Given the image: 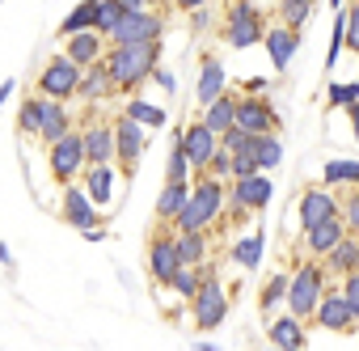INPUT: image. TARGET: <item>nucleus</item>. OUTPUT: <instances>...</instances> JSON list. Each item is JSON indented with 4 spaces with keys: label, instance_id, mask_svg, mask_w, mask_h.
I'll return each instance as SVG.
<instances>
[{
    "label": "nucleus",
    "instance_id": "obj_53",
    "mask_svg": "<svg viewBox=\"0 0 359 351\" xmlns=\"http://www.w3.org/2000/svg\"><path fill=\"white\" fill-rule=\"evenodd\" d=\"M0 263H5V267H13V258H9V246H5V241H0Z\"/></svg>",
    "mask_w": 359,
    "mask_h": 351
},
{
    "label": "nucleus",
    "instance_id": "obj_35",
    "mask_svg": "<svg viewBox=\"0 0 359 351\" xmlns=\"http://www.w3.org/2000/svg\"><path fill=\"white\" fill-rule=\"evenodd\" d=\"M229 258H237V267L254 271V267H258V258H262V233H250L245 241H237V246L229 250Z\"/></svg>",
    "mask_w": 359,
    "mask_h": 351
},
{
    "label": "nucleus",
    "instance_id": "obj_33",
    "mask_svg": "<svg viewBox=\"0 0 359 351\" xmlns=\"http://www.w3.org/2000/svg\"><path fill=\"white\" fill-rule=\"evenodd\" d=\"M76 30H97V0H81V5L60 22V39H68Z\"/></svg>",
    "mask_w": 359,
    "mask_h": 351
},
{
    "label": "nucleus",
    "instance_id": "obj_44",
    "mask_svg": "<svg viewBox=\"0 0 359 351\" xmlns=\"http://www.w3.org/2000/svg\"><path fill=\"white\" fill-rule=\"evenodd\" d=\"M229 165H233V152H229L224 144H216V152H212V161H208V169H203V173H212V178L229 183Z\"/></svg>",
    "mask_w": 359,
    "mask_h": 351
},
{
    "label": "nucleus",
    "instance_id": "obj_9",
    "mask_svg": "<svg viewBox=\"0 0 359 351\" xmlns=\"http://www.w3.org/2000/svg\"><path fill=\"white\" fill-rule=\"evenodd\" d=\"M76 81H81V68H76L68 55H55V60H47V68L39 72L34 93H39V98H60V102H68V98H76Z\"/></svg>",
    "mask_w": 359,
    "mask_h": 351
},
{
    "label": "nucleus",
    "instance_id": "obj_19",
    "mask_svg": "<svg viewBox=\"0 0 359 351\" xmlns=\"http://www.w3.org/2000/svg\"><path fill=\"white\" fill-rule=\"evenodd\" d=\"M338 212V191L334 187H309L304 195H300V229H309V225H317V220H325V216H334Z\"/></svg>",
    "mask_w": 359,
    "mask_h": 351
},
{
    "label": "nucleus",
    "instance_id": "obj_31",
    "mask_svg": "<svg viewBox=\"0 0 359 351\" xmlns=\"http://www.w3.org/2000/svg\"><path fill=\"white\" fill-rule=\"evenodd\" d=\"M250 157H254L258 169H275V165L283 161V140H279V131H262V135H254Z\"/></svg>",
    "mask_w": 359,
    "mask_h": 351
},
{
    "label": "nucleus",
    "instance_id": "obj_16",
    "mask_svg": "<svg viewBox=\"0 0 359 351\" xmlns=\"http://www.w3.org/2000/svg\"><path fill=\"white\" fill-rule=\"evenodd\" d=\"M60 212H64V225H72V229H93L97 225V208H93V199L85 195V187L72 178V183H64V204H60Z\"/></svg>",
    "mask_w": 359,
    "mask_h": 351
},
{
    "label": "nucleus",
    "instance_id": "obj_28",
    "mask_svg": "<svg viewBox=\"0 0 359 351\" xmlns=\"http://www.w3.org/2000/svg\"><path fill=\"white\" fill-rule=\"evenodd\" d=\"M187 195H191V178H182V183H165V187H161V195H156V220H161V225H169L177 212H182Z\"/></svg>",
    "mask_w": 359,
    "mask_h": 351
},
{
    "label": "nucleus",
    "instance_id": "obj_10",
    "mask_svg": "<svg viewBox=\"0 0 359 351\" xmlns=\"http://www.w3.org/2000/svg\"><path fill=\"white\" fill-rule=\"evenodd\" d=\"M271 195H275V187H271V178H266V169H254V173H245V178H229V183H224V199L241 204L250 216H254V212H266Z\"/></svg>",
    "mask_w": 359,
    "mask_h": 351
},
{
    "label": "nucleus",
    "instance_id": "obj_50",
    "mask_svg": "<svg viewBox=\"0 0 359 351\" xmlns=\"http://www.w3.org/2000/svg\"><path fill=\"white\" fill-rule=\"evenodd\" d=\"M346 114H351V123H355V140H359V98L346 106Z\"/></svg>",
    "mask_w": 359,
    "mask_h": 351
},
{
    "label": "nucleus",
    "instance_id": "obj_26",
    "mask_svg": "<svg viewBox=\"0 0 359 351\" xmlns=\"http://www.w3.org/2000/svg\"><path fill=\"white\" fill-rule=\"evenodd\" d=\"M325 267H330L334 275L359 271V233H342V237L334 241V250L325 254Z\"/></svg>",
    "mask_w": 359,
    "mask_h": 351
},
{
    "label": "nucleus",
    "instance_id": "obj_51",
    "mask_svg": "<svg viewBox=\"0 0 359 351\" xmlns=\"http://www.w3.org/2000/svg\"><path fill=\"white\" fill-rule=\"evenodd\" d=\"M13 89H18V85H13V81H5V85H0V106H5V102H9V98H13Z\"/></svg>",
    "mask_w": 359,
    "mask_h": 351
},
{
    "label": "nucleus",
    "instance_id": "obj_47",
    "mask_svg": "<svg viewBox=\"0 0 359 351\" xmlns=\"http://www.w3.org/2000/svg\"><path fill=\"white\" fill-rule=\"evenodd\" d=\"M148 77H152V81H156V85H161V89H165V93H173V89H177V77H173V72H169V68H161V64H156V68H152V72H148Z\"/></svg>",
    "mask_w": 359,
    "mask_h": 351
},
{
    "label": "nucleus",
    "instance_id": "obj_45",
    "mask_svg": "<svg viewBox=\"0 0 359 351\" xmlns=\"http://www.w3.org/2000/svg\"><path fill=\"white\" fill-rule=\"evenodd\" d=\"M342 296H346V305H351V313H355V322H359V271L342 275Z\"/></svg>",
    "mask_w": 359,
    "mask_h": 351
},
{
    "label": "nucleus",
    "instance_id": "obj_49",
    "mask_svg": "<svg viewBox=\"0 0 359 351\" xmlns=\"http://www.w3.org/2000/svg\"><path fill=\"white\" fill-rule=\"evenodd\" d=\"M208 0H173V9H182V13H191V9H203Z\"/></svg>",
    "mask_w": 359,
    "mask_h": 351
},
{
    "label": "nucleus",
    "instance_id": "obj_38",
    "mask_svg": "<svg viewBox=\"0 0 359 351\" xmlns=\"http://www.w3.org/2000/svg\"><path fill=\"white\" fill-rule=\"evenodd\" d=\"M39 123H43V98L34 93V98L22 102V110H18V127H22L26 135H39Z\"/></svg>",
    "mask_w": 359,
    "mask_h": 351
},
{
    "label": "nucleus",
    "instance_id": "obj_2",
    "mask_svg": "<svg viewBox=\"0 0 359 351\" xmlns=\"http://www.w3.org/2000/svg\"><path fill=\"white\" fill-rule=\"evenodd\" d=\"M224 212V183L212 178V173H191V195L182 204V212H177L169 220L173 233L182 229H212V220Z\"/></svg>",
    "mask_w": 359,
    "mask_h": 351
},
{
    "label": "nucleus",
    "instance_id": "obj_7",
    "mask_svg": "<svg viewBox=\"0 0 359 351\" xmlns=\"http://www.w3.org/2000/svg\"><path fill=\"white\" fill-rule=\"evenodd\" d=\"M47 165L55 183H72L85 169V148H81V131H64L60 140L47 144Z\"/></svg>",
    "mask_w": 359,
    "mask_h": 351
},
{
    "label": "nucleus",
    "instance_id": "obj_18",
    "mask_svg": "<svg viewBox=\"0 0 359 351\" xmlns=\"http://www.w3.org/2000/svg\"><path fill=\"white\" fill-rule=\"evenodd\" d=\"M64 55H68L76 68H89V64H97V60L106 55V34H97V30H76V34H68V39H64Z\"/></svg>",
    "mask_w": 359,
    "mask_h": 351
},
{
    "label": "nucleus",
    "instance_id": "obj_42",
    "mask_svg": "<svg viewBox=\"0 0 359 351\" xmlns=\"http://www.w3.org/2000/svg\"><path fill=\"white\" fill-rule=\"evenodd\" d=\"M220 144H224L229 152H250V148H254V131H245V127H237V123H233V127L220 135Z\"/></svg>",
    "mask_w": 359,
    "mask_h": 351
},
{
    "label": "nucleus",
    "instance_id": "obj_43",
    "mask_svg": "<svg viewBox=\"0 0 359 351\" xmlns=\"http://www.w3.org/2000/svg\"><path fill=\"white\" fill-rule=\"evenodd\" d=\"M359 98V81H346V85H330V93H325V102H330V110H346L351 102Z\"/></svg>",
    "mask_w": 359,
    "mask_h": 351
},
{
    "label": "nucleus",
    "instance_id": "obj_14",
    "mask_svg": "<svg viewBox=\"0 0 359 351\" xmlns=\"http://www.w3.org/2000/svg\"><path fill=\"white\" fill-rule=\"evenodd\" d=\"M182 267V258H177V246H173V233H152V241H148V275H152V284L156 288H165L169 279H173V271Z\"/></svg>",
    "mask_w": 359,
    "mask_h": 351
},
{
    "label": "nucleus",
    "instance_id": "obj_39",
    "mask_svg": "<svg viewBox=\"0 0 359 351\" xmlns=\"http://www.w3.org/2000/svg\"><path fill=\"white\" fill-rule=\"evenodd\" d=\"M123 0H97V34H110L123 22Z\"/></svg>",
    "mask_w": 359,
    "mask_h": 351
},
{
    "label": "nucleus",
    "instance_id": "obj_6",
    "mask_svg": "<svg viewBox=\"0 0 359 351\" xmlns=\"http://www.w3.org/2000/svg\"><path fill=\"white\" fill-rule=\"evenodd\" d=\"M165 39V18L156 9H127L123 22L106 34V43H156Z\"/></svg>",
    "mask_w": 359,
    "mask_h": 351
},
{
    "label": "nucleus",
    "instance_id": "obj_52",
    "mask_svg": "<svg viewBox=\"0 0 359 351\" xmlns=\"http://www.w3.org/2000/svg\"><path fill=\"white\" fill-rule=\"evenodd\" d=\"M123 9H152V0H123Z\"/></svg>",
    "mask_w": 359,
    "mask_h": 351
},
{
    "label": "nucleus",
    "instance_id": "obj_27",
    "mask_svg": "<svg viewBox=\"0 0 359 351\" xmlns=\"http://www.w3.org/2000/svg\"><path fill=\"white\" fill-rule=\"evenodd\" d=\"M266 334H271V343H275V347H292V351H296V347H309V330H304V322H300L296 313L275 317Z\"/></svg>",
    "mask_w": 359,
    "mask_h": 351
},
{
    "label": "nucleus",
    "instance_id": "obj_13",
    "mask_svg": "<svg viewBox=\"0 0 359 351\" xmlns=\"http://www.w3.org/2000/svg\"><path fill=\"white\" fill-rule=\"evenodd\" d=\"M177 144H182V152H187L191 169H195V173H203V169H208V161H212V152H216V144H220V135H216L212 127H203V123H187L182 131H177Z\"/></svg>",
    "mask_w": 359,
    "mask_h": 351
},
{
    "label": "nucleus",
    "instance_id": "obj_17",
    "mask_svg": "<svg viewBox=\"0 0 359 351\" xmlns=\"http://www.w3.org/2000/svg\"><path fill=\"white\" fill-rule=\"evenodd\" d=\"M262 43H266V55H271V68L275 72H283L292 60H296V51H300V30H287V26H266L262 30Z\"/></svg>",
    "mask_w": 359,
    "mask_h": 351
},
{
    "label": "nucleus",
    "instance_id": "obj_21",
    "mask_svg": "<svg viewBox=\"0 0 359 351\" xmlns=\"http://www.w3.org/2000/svg\"><path fill=\"white\" fill-rule=\"evenodd\" d=\"M342 233H346V229H342V216L334 212V216H325V220H317V225L304 229V250H309L313 258H325Z\"/></svg>",
    "mask_w": 359,
    "mask_h": 351
},
{
    "label": "nucleus",
    "instance_id": "obj_46",
    "mask_svg": "<svg viewBox=\"0 0 359 351\" xmlns=\"http://www.w3.org/2000/svg\"><path fill=\"white\" fill-rule=\"evenodd\" d=\"M254 157L250 152H233V165H229V178H245V173H254Z\"/></svg>",
    "mask_w": 359,
    "mask_h": 351
},
{
    "label": "nucleus",
    "instance_id": "obj_29",
    "mask_svg": "<svg viewBox=\"0 0 359 351\" xmlns=\"http://www.w3.org/2000/svg\"><path fill=\"white\" fill-rule=\"evenodd\" d=\"M173 246H177V258H182V263H208V229L173 233Z\"/></svg>",
    "mask_w": 359,
    "mask_h": 351
},
{
    "label": "nucleus",
    "instance_id": "obj_20",
    "mask_svg": "<svg viewBox=\"0 0 359 351\" xmlns=\"http://www.w3.org/2000/svg\"><path fill=\"white\" fill-rule=\"evenodd\" d=\"M229 89V72H224V64H220V55H203V64H199V85H195V102L199 106H208L212 98H220Z\"/></svg>",
    "mask_w": 359,
    "mask_h": 351
},
{
    "label": "nucleus",
    "instance_id": "obj_40",
    "mask_svg": "<svg viewBox=\"0 0 359 351\" xmlns=\"http://www.w3.org/2000/svg\"><path fill=\"white\" fill-rule=\"evenodd\" d=\"M283 292H287V275L279 271V275H271L266 284H262V296H258V305H262V313H271L279 300H283Z\"/></svg>",
    "mask_w": 359,
    "mask_h": 351
},
{
    "label": "nucleus",
    "instance_id": "obj_3",
    "mask_svg": "<svg viewBox=\"0 0 359 351\" xmlns=\"http://www.w3.org/2000/svg\"><path fill=\"white\" fill-rule=\"evenodd\" d=\"M262 30H266V18L258 9V0H229V18H224V30H220V39L229 47H237V51L258 47Z\"/></svg>",
    "mask_w": 359,
    "mask_h": 351
},
{
    "label": "nucleus",
    "instance_id": "obj_22",
    "mask_svg": "<svg viewBox=\"0 0 359 351\" xmlns=\"http://www.w3.org/2000/svg\"><path fill=\"white\" fill-rule=\"evenodd\" d=\"M76 98H81V102H106V98H114V81H110V72H106V64H102V60H97V64H89V68H81Z\"/></svg>",
    "mask_w": 359,
    "mask_h": 351
},
{
    "label": "nucleus",
    "instance_id": "obj_30",
    "mask_svg": "<svg viewBox=\"0 0 359 351\" xmlns=\"http://www.w3.org/2000/svg\"><path fill=\"white\" fill-rule=\"evenodd\" d=\"M321 183L325 187H359V161H351V157H334V161H325V169H321Z\"/></svg>",
    "mask_w": 359,
    "mask_h": 351
},
{
    "label": "nucleus",
    "instance_id": "obj_34",
    "mask_svg": "<svg viewBox=\"0 0 359 351\" xmlns=\"http://www.w3.org/2000/svg\"><path fill=\"white\" fill-rule=\"evenodd\" d=\"M313 9H317V0H279V26H287V30H304L309 26V18H313Z\"/></svg>",
    "mask_w": 359,
    "mask_h": 351
},
{
    "label": "nucleus",
    "instance_id": "obj_54",
    "mask_svg": "<svg viewBox=\"0 0 359 351\" xmlns=\"http://www.w3.org/2000/svg\"><path fill=\"white\" fill-rule=\"evenodd\" d=\"M330 5H334V9H338V5H342V0H330Z\"/></svg>",
    "mask_w": 359,
    "mask_h": 351
},
{
    "label": "nucleus",
    "instance_id": "obj_25",
    "mask_svg": "<svg viewBox=\"0 0 359 351\" xmlns=\"http://www.w3.org/2000/svg\"><path fill=\"white\" fill-rule=\"evenodd\" d=\"M64 131H72V114H68V106H64L60 98H43V123H39V140H43V144H51V140H60Z\"/></svg>",
    "mask_w": 359,
    "mask_h": 351
},
{
    "label": "nucleus",
    "instance_id": "obj_5",
    "mask_svg": "<svg viewBox=\"0 0 359 351\" xmlns=\"http://www.w3.org/2000/svg\"><path fill=\"white\" fill-rule=\"evenodd\" d=\"M224 317H229V292H224V284L216 275H208L199 284V292L191 296V326L216 330V326H224Z\"/></svg>",
    "mask_w": 359,
    "mask_h": 351
},
{
    "label": "nucleus",
    "instance_id": "obj_23",
    "mask_svg": "<svg viewBox=\"0 0 359 351\" xmlns=\"http://www.w3.org/2000/svg\"><path fill=\"white\" fill-rule=\"evenodd\" d=\"M81 148H85V165L89 161H114V127L110 123H85Z\"/></svg>",
    "mask_w": 359,
    "mask_h": 351
},
{
    "label": "nucleus",
    "instance_id": "obj_15",
    "mask_svg": "<svg viewBox=\"0 0 359 351\" xmlns=\"http://www.w3.org/2000/svg\"><path fill=\"white\" fill-rule=\"evenodd\" d=\"M85 195L93 199V208L102 212V208H110V199H114V178H118V173H114V161H89L85 169Z\"/></svg>",
    "mask_w": 359,
    "mask_h": 351
},
{
    "label": "nucleus",
    "instance_id": "obj_12",
    "mask_svg": "<svg viewBox=\"0 0 359 351\" xmlns=\"http://www.w3.org/2000/svg\"><path fill=\"white\" fill-rule=\"evenodd\" d=\"M233 123L245 127V131H254V135H262V131H279V114H275V106H271L262 93H245V98H237V114H233Z\"/></svg>",
    "mask_w": 359,
    "mask_h": 351
},
{
    "label": "nucleus",
    "instance_id": "obj_55",
    "mask_svg": "<svg viewBox=\"0 0 359 351\" xmlns=\"http://www.w3.org/2000/svg\"><path fill=\"white\" fill-rule=\"evenodd\" d=\"M355 330H359V326H355Z\"/></svg>",
    "mask_w": 359,
    "mask_h": 351
},
{
    "label": "nucleus",
    "instance_id": "obj_37",
    "mask_svg": "<svg viewBox=\"0 0 359 351\" xmlns=\"http://www.w3.org/2000/svg\"><path fill=\"white\" fill-rule=\"evenodd\" d=\"M346 195H338V216L346 233H359V187H342Z\"/></svg>",
    "mask_w": 359,
    "mask_h": 351
},
{
    "label": "nucleus",
    "instance_id": "obj_48",
    "mask_svg": "<svg viewBox=\"0 0 359 351\" xmlns=\"http://www.w3.org/2000/svg\"><path fill=\"white\" fill-rule=\"evenodd\" d=\"M191 22H195L199 30H208V26H212V18H208V5H203V9H191Z\"/></svg>",
    "mask_w": 359,
    "mask_h": 351
},
{
    "label": "nucleus",
    "instance_id": "obj_32",
    "mask_svg": "<svg viewBox=\"0 0 359 351\" xmlns=\"http://www.w3.org/2000/svg\"><path fill=\"white\" fill-rule=\"evenodd\" d=\"M123 114H127V119H135L144 131H152V127H165V123H169L165 106H156V102H144V98H131V102L123 106Z\"/></svg>",
    "mask_w": 359,
    "mask_h": 351
},
{
    "label": "nucleus",
    "instance_id": "obj_11",
    "mask_svg": "<svg viewBox=\"0 0 359 351\" xmlns=\"http://www.w3.org/2000/svg\"><path fill=\"white\" fill-rule=\"evenodd\" d=\"M309 322H313V326H321V330H330V334H351V330L359 326L342 292H321V300H317V309H313V317H309Z\"/></svg>",
    "mask_w": 359,
    "mask_h": 351
},
{
    "label": "nucleus",
    "instance_id": "obj_4",
    "mask_svg": "<svg viewBox=\"0 0 359 351\" xmlns=\"http://www.w3.org/2000/svg\"><path fill=\"white\" fill-rule=\"evenodd\" d=\"M321 292H325V271H321V263H300L296 275H287L283 300H287V309H292L300 322H309L313 309H317V300H321Z\"/></svg>",
    "mask_w": 359,
    "mask_h": 351
},
{
    "label": "nucleus",
    "instance_id": "obj_41",
    "mask_svg": "<svg viewBox=\"0 0 359 351\" xmlns=\"http://www.w3.org/2000/svg\"><path fill=\"white\" fill-rule=\"evenodd\" d=\"M342 47H346V13L334 18V34H330V55H325V68L334 72V64L342 60Z\"/></svg>",
    "mask_w": 359,
    "mask_h": 351
},
{
    "label": "nucleus",
    "instance_id": "obj_8",
    "mask_svg": "<svg viewBox=\"0 0 359 351\" xmlns=\"http://www.w3.org/2000/svg\"><path fill=\"white\" fill-rule=\"evenodd\" d=\"M114 127V161H118V173L123 178H135V169H140V152H144V127L127 114L110 119Z\"/></svg>",
    "mask_w": 359,
    "mask_h": 351
},
{
    "label": "nucleus",
    "instance_id": "obj_1",
    "mask_svg": "<svg viewBox=\"0 0 359 351\" xmlns=\"http://www.w3.org/2000/svg\"><path fill=\"white\" fill-rule=\"evenodd\" d=\"M102 64H106V72L114 81V93H131L161 64V39L156 43H106Z\"/></svg>",
    "mask_w": 359,
    "mask_h": 351
},
{
    "label": "nucleus",
    "instance_id": "obj_36",
    "mask_svg": "<svg viewBox=\"0 0 359 351\" xmlns=\"http://www.w3.org/2000/svg\"><path fill=\"white\" fill-rule=\"evenodd\" d=\"M191 161H187V152H182V144H177V131H173V148H169V161H165V183H182V178H191Z\"/></svg>",
    "mask_w": 359,
    "mask_h": 351
},
{
    "label": "nucleus",
    "instance_id": "obj_24",
    "mask_svg": "<svg viewBox=\"0 0 359 351\" xmlns=\"http://www.w3.org/2000/svg\"><path fill=\"white\" fill-rule=\"evenodd\" d=\"M233 114H237V93H233V89H224L220 98H212L208 106H199V123L212 127L216 135H224V131L233 127Z\"/></svg>",
    "mask_w": 359,
    "mask_h": 351
}]
</instances>
